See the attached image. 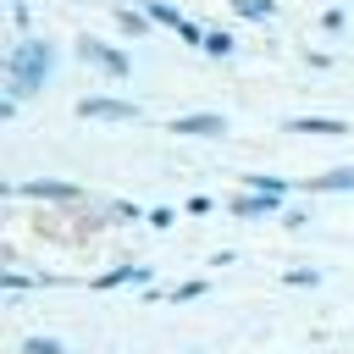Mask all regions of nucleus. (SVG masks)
<instances>
[{"instance_id":"f257e3e1","label":"nucleus","mask_w":354,"mask_h":354,"mask_svg":"<svg viewBox=\"0 0 354 354\" xmlns=\"http://www.w3.org/2000/svg\"><path fill=\"white\" fill-rule=\"evenodd\" d=\"M50 66H55V50H50V44H39V39H17V44L6 50V100H28V94H39L44 77H50Z\"/></svg>"},{"instance_id":"f03ea898","label":"nucleus","mask_w":354,"mask_h":354,"mask_svg":"<svg viewBox=\"0 0 354 354\" xmlns=\"http://www.w3.org/2000/svg\"><path fill=\"white\" fill-rule=\"evenodd\" d=\"M77 116H83V122H138V105H133V100H105V94H94V100H77Z\"/></svg>"},{"instance_id":"7ed1b4c3","label":"nucleus","mask_w":354,"mask_h":354,"mask_svg":"<svg viewBox=\"0 0 354 354\" xmlns=\"http://www.w3.org/2000/svg\"><path fill=\"white\" fill-rule=\"evenodd\" d=\"M77 55H83V61H94V66H100L105 77H127V72H133V61H127L122 50L100 44V39H83V44H77Z\"/></svg>"},{"instance_id":"20e7f679","label":"nucleus","mask_w":354,"mask_h":354,"mask_svg":"<svg viewBox=\"0 0 354 354\" xmlns=\"http://www.w3.org/2000/svg\"><path fill=\"white\" fill-rule=\"evenodd\" d=\"M171 133H188V138H221V133H227V122H221L216 111H194V116H177V122H171Z\"/></svg>"},{"instance_id":"39448f33","label":"nucleus","mask_w":354,"mask_h":354,"mask_svg":"<svg viewBox=\"0 0 354 354\" xmlns=\"http://www.w3.org/2000/svg\"><path fill=\"white\" fill-rule=\"evenodd\" d=\"M288 133H326V138H337V133H348V122H337V116H293Z\"/></svg>"},{"instance_id":"423d86ee","label":"nucleus","mask_w":354,"mask_h":354,"mask_svg":"<svg viewBox=\"0 0 354 354\" xmlns=\"http://www.w3.org/2000/svg\"><path fill=\"white\" fill-rule=\"evenodd\" d=\"M6 194H28V199H77V188L72 183H22V188H6Z\"/></svg>"},{"instance_id":"0eeeda50","label":"nucleus","mask_w":354,"mask_h":354,"mask_svg":"<svg viewBox=\"0 0 354 354\" xmlns=\"http://www.w3.org/2000/svg\"><path fill=\"white\" fill-rule=\"evenodd\" d=\"M122 282H149V266H133V260H122L116 271H105L94 288H122Z\"/></svg>"},{"instance_id":"6e6552de","label":"nucleus","mask_w":354,"mask_h":354,"mask_svg":"<svg viewBox=\"0 0 354 354\" xmlns=\"http://www.w3.org/2000/svg\"><path fill=\"white\" fill-rule=\"evenodd\" d=\"M310 188H315V194H348V188H354V166H337V171H326V177H310Z\"/></svg>"},{"instance_id":"1a4fd4ad","label":"nucleus","mask_w":354,"mask_h":354,"mask_svg":"<svg viewBox=\"0 0 354 354\" xmlns=\"http://www.w3.org/2000/svg\"><path fill=\"white\" fill-rule=\"evenodd\" d=\"M277 205H282V199H277V194H243V199H238V205H232V210H238V216H271V210H277Z\"/></svg>"},{"instance_id":"9d476101","label":"nucleus","mask_w":354,"mask_h":354,"mask_svg":"<svg viewBox=\"0 0 354 354\" xmlns=\"http://www.w3.org/2000/svg\"><path fill=\"white\" fill-rule=\"evenodd\" d=\"M144 17H149V22H166V28H177V33L188 28V22H183V17L166 6V0H144Z\"/></svg>"},{"instance_id":"9b49d317","label":"nucleus","mask_w":354,"mask_h":354,"mask_svg":"<svg viewBox=\"0 0 354 354\" xmlns=\"http://www.w3.org/2000/svg\"><path fill=\"white\" fill-rule=\"evenodd\" d=\"M238 44H232V33H221V28H210L205 33V55H232Z\"/></svg>"},{"instance_id":"f8f14e48","label":"nucleus","mask_w":354,"mask_h":354,"mask_svg":"<svg viewBox=\"0 0 354 354\" xmlns=\"http://www.w3.org/2000/svg\"><path fill=\"white\" fill-rule=\"evenodd\" d=\"M243 183H249V188H254V194H277V199H282V188H288V183H282V177H266V171H249V177H243Z\"/></svg>"},{"instance_id":"ddd939ff","label":"nucleus","mask_w":354,"mask_h":354,"mask_svg":"<svg viewBox=\"0 0 354 354\" xmlns=\"http://www.w3.org/2000/svg\"><path fill=\"white\" fill-rule=\"evenodd\" d=\"M22 354H72V348H61L55 337H28V343H22Z\"/></svg>"},{"instance_id":"4468645a","label":"nucleus","mask_w":354,"mask_h":354,"mask_svg":"<svg viewBox=\"0 0 354 354\" xmlns=\"http://www.w3.org/2000/svg\"><path fill=\"white\" fill-rule=\"evenodd\" d=\"M232 6H238L243 17H254V22H266V17H271V0H232Z\"/></svg>"},{"instance_id":"2eb2a0df","label":"nucleus","mask_w":354,"mask_h":354,"mask_svg":"<svg viewBox=\"0 0 354 354\" xmlns=\"http://www.w3.org/2000/svg\"><path fill=\"white\" fill-rule=\"evenodd\" d=\"M122 28H127L133 39H144V33H149V17H138V11H122Z\"/></svg>"},{"instance_id":"dca6fc26","label":"nucleus","mask_w":354,"mask_h":354,"mask_svg":"<svg viewBox=\"0 0 354 354\" xmlns=\"http://www.w3.org/2000/svg\"><path fill=\"white\" fill-rule=\"evenodd\" d=\"M205 293V282H183V288H171V304H188V299H199Z\"/></svg>"}]
</instances>
